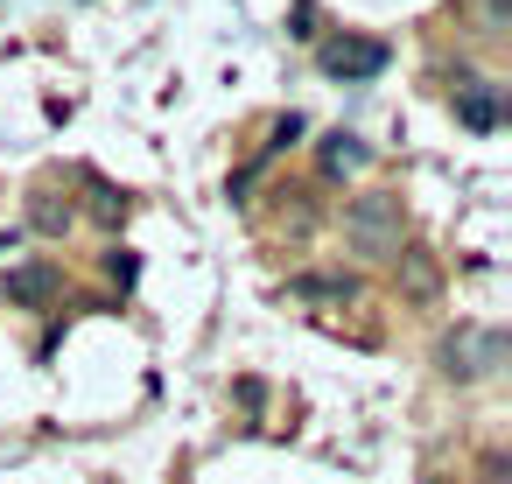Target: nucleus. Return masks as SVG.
I'll use <instances>...</instances> for the list:
<instances>
[{"instance_id": "f257e3e1", "label": "nucleus", "mask_w": 512, "mask_h": 484, "mask_svg": "<svg viewBox=\"0 0 512 484\" xmlns=\"http://www.w3.org/2000/svg\"><path fill=\"white\" fill-rule=\"evenodd\" d=\"M344 246L358 260H400L407 246V218H400V197L393 190H365L344 204Z\"/></svg>"}, {"instance_id": "9b49d317", "label": "nucleus", "mask_w": 512, "mask_h": 484, "mask_svg": "<svg viewBox=\"0 0 512 484\" xmlns=\"http://www.w3.org/2000/svg\"><path fill=\"white\" fill-rule=\"evenodd\" d=\"M484 484H505V456H484Z\"/></svg>"}, {"instance_id": "7ed1b4c3", "label": "nucleus", "mask_w": 512, "mask_h": 484, "mask_svg": "<svg viewBox=\"0 0 512 484\" xmlns=\"http://www.w3.org/2000/svg\"><path fill=\"white\" fill-rule=\"evenodd\" d=\"M386 43H372V36H337V43H323L316 50V64L330 71V78H344V85H358V78H379L386 71Z\"/></svg>"}, {"instance_id": "f8f14e48", "label": "nucleus", "mask_w": 512, "mask_h": 484, "mask_svg": "<svg viewBox=\"0 0 512 484\" xmlns=\"http://www.w3.org/2000/svg\"><path fill=\"white\" fill-rule=\"evenodd\" d=\"M8 246H15V239H0V253H8Z\"/></svg>"}, {"instance_id": "f03ea898", "label": "nucleus", "mask_w": 512, "mask_h": 484, "mask_svg": "<svg viewBox=\"0 0 512 484\" xmlns=\"http://www.w3.org/2000/svg\"><path fill=\"white\" fill-rule=\"evenodd\" d=\"M0 295L15 309H57L64 302V267L57 260H22V267L0 274Z\"/></svg>"}, {"instance_id": "20e7f679", "label": "nucleus", "mask_w": 512, "mask_h": 484, "mask_svg": "<svg viewBox=\"0 0 512 484\" xmlns=\"http://www.w3.org/2000/svg\"><path fill=\"white\" fill-rule=\"evenodd\" d=\"M456 120H463L470 134H498V127H505V85H498V78L456 85Z\"/></svg>"}, {"instance_id": "0eeeda50", "label": "nucleus", "mask_w": 512, "mask_h": 484, "mask_svg": "<svg viewBox=\"0 0 512 484\" xmlns=\"http://www.w3.org/2000/svg\"><path fill=\"white\" fill-rule=\"evenodd\" d=\"M71 225H78V204H71V197H57V190H36V197H29V232L64 239Z\"/></svg>"}, {"instance_id": "1a4fd4ad", "label": "nucleus", "mask_w": 512, "mask_h": 484, "mask_svg": "<svg viewBox=\"0 0 512 484\" xmlns=\"http://www.w3.org/2000/svg\"><path fill=\"white\" fill-rule=\"evenodd\" d=\"M85 190H92V218H99V225H127V190H113V183H99V176H85Z\"/></svg>"}, {"instance_id": "9d476101", "label": "nucleus", "mask_w": 512, "mask_h": 484, "mask_svg": "<svg viewBox=\"0 0 512 484\" xmlns=\"http://www.w3.org/2000/svg\"><path fill=\"white\" fill-rule=\"evenodd\" d=\"M106 274L127 288V281H134V253H120V246H113V253H106Z\"/></svg>"}, {"instance_id": "423d86ee", "label": "nucleus", "mask_w": 512, "mask_h": 484, "mask_svg": "<svg viewBox=\"0 0 512 484\" xmlns=\"http://www.w3.org/2000/svg\"><path fill=\"white\" fill-rule=\"evenodd\" d=\"M442 358H449V372H456V379H477V372H491V365L505 358V337H498V330H484V337L442 344Z\"/></svg>"}, {"instance_id": "39448f33", "label": "nucleus", "mask_w": 512, "mask_h": 484, "mask_svg": "<svg viewBox=\"0 0 512 484\" xmlns=\"http://www.w3.org/2000/svg\"><path fill=\"white\" fill-rule=\"evenodd\" d=\"M365 162H372V148H365L358 134H344V127H337V134H323V148H316V169H323V183H344V176H358Z\"/></svg>"}, {"instance_id": "6e6552de", "label": "nucleus", "mask_w": 512, "mask_h": 484, "mask_svg": "<svg viewBox=\"0 0 512 484\" xmlns=\"http://www.w3.org/2000/svg\"><path fill=\"white\" fill-rule=\"evenodd\" d=\"M288 295L295 302H337L344 309V302H358V274H295Z\"/></svg>"}]
</instances>
